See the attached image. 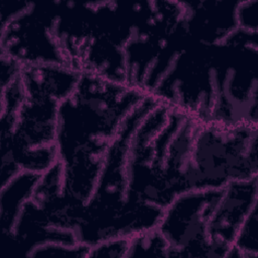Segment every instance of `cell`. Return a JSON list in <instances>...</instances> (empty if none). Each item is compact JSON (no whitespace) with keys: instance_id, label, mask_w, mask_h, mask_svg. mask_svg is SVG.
<instances>
[{"instance_id":"obj_6","label":"cell","mask_w":258,"mask_h":258,"mask_svg":"<svg viewBox=\"0 0 258 258\" xmlns=\"http://www.w3.org/2000/svg\"><path fill=\"white\" fill-rule=\"evenodd\" d=\"M91 246L78 243L76 245H67L61 243H46L33 249L28 256L30 257H62V258H81L88 257Z\"/></svg>"},{"instance_id":"obj_3","label":"cell","mask_w":258,"mask_h":258,"mask_svg":"<svg viewBox=\"0 0 258 258\" xmlns=\"http://www.w3.org/2000/svg\"><path fill=\"white\" fill-rule=\"evenodd\" d=\"M41 174L33 171H21L2 186L1 225L5 236L11 235L17 217L24 203L32 198Z\"/></svg>"},{"instance_id":"obj_7","label":"cell","mask_w":258,"mask_h":258,"mask_svg":"<svg viewBox=\"0 0 258 258\" xmlns=\"http://www.w3.org/2000/svg\"><path fill=\"white\" fill-rule=\"evenodd\" d=\"M128 246V237L108 239L91 246L88 257H126Z\"/></svg>"},{"instance_id":"obj_8","label":"cell","mask_w":258,"mask_h":258,"mask_svg":"<svg viewBox=\"0 0 258 258\" xmlns=\"http://www.w3.org/2000/svg\"><path fill=\"white\" fill-rule=\"evenodd\" d=\"M257 1L239 2L236 10L238 28L257 32Z\"/></svg>"},{"instance_id":"obj_4","label":"cell","mask_w":258,"mask_h":258,"mask_svg":"<svg viewBox=\"0 0 258 258\" xmlns=\"http://www.w3.org/2000/svg\"><path fill=\"white\" fill-rule=\"evenodd\" d=\"M258 255V210L257 204L243 221L233 246L226 257H257Z\"/></svg>"},{"instance_id":"obj_5","label":"cell","mask_w":258,"mask_h":258,"mask_svg":"<svg viewBox=\"0 0 258 258\" xmlns=\"http://www.w3.org/2000/svg\"><path fill=\"white\" fill-rule=\"evenodd\" d=\"M129 239L126 257L131 256H164L167 257L169 244L156 228L134 234Z\"/></svg>"},{"instance_id":"obj_1","label":"cell","mask_w":258,"mask_h":258,"mask_svg":"<svg viewBox=\"0 0 258 258\" xmlns=\"http://www.w3.org/2000/svg\"><path fill=\"white\" fill-rule=\"evenodd\" d=\"M223 190L224 186L183 192L164 209L157 229L169 244L167 257L212 256L207 228Z\"/></svg>"},{"instance_id":"obj_2","label":"cell","mask_w":258,"mask_h":258,"mask_svg":"<svg viewBox=\"0 0 258 258\" xmlns=\"http://www.w3.org/2000/svg\"><path fill=\"white\" fill-rule=\"evenodd\" d=\"M256 204L257 176L232 180L224 186L207 228L213 257L227 255L243 221Z\"/></svg>"}]
</instances>
